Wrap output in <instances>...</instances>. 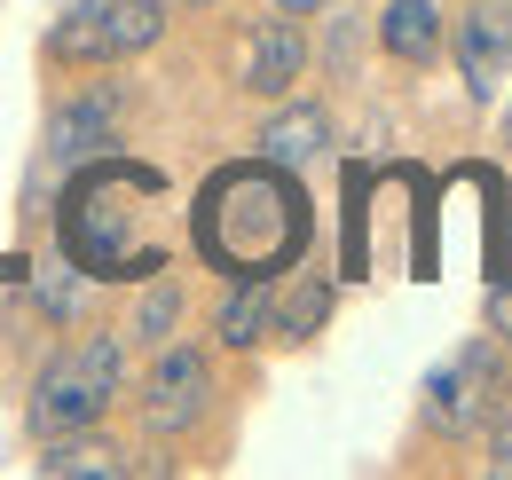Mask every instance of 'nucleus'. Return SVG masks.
I'll use <instances>...</instances> for the list:
<instances>
[{
	"mask_svg": "<svg viewBox=\"0 0 512 480\" xmlns=\"http://www.w3.org/2000/svg\"><path fill=\"white\" fill-rule=\"evenodd\" d=\"M505 134H512V119H505Z\"/></svg>",
	"mask_w": 512,
	"mask_h": 480,
	"instance_id": "21",
	"label": "nucleus"
},
{
	"mask_svg": "<svg viewBox=\"0 0 512 480\" xmlns=\"http://www.w3.org/2000/svg\"><path fill=\"white\" fill-rule=\"evenodd\" d=\"M284 276H292V284H284V292H276V307H268V331H284V339H316L323 315H331V284H323L308 260H292Z\"/></svg>",
	"mask_w": 512,
	"mask_h": 480,
	"instance_id": "12",
	"label": "nucleus"
},
{
	"mask_svg": "<svg viewBox=\"0 0 512 480\" xmlns=\"http://www.w3.org/2000/svg\"><path fill=\"white\" fill-rule=\"evenodd\" d=\"M134 465L111 449V441H87V433H56L40 449V480H127Z\"/></svg>",
	"mask_w": 512,
	"mask_h": 480,
	"instance_id": "15",
	"label": "nucleus"
},
{
	"mask_svg": "<svg viewBox=\"0 0 512 480\" xmlns=\"http://www.w3.org/2000/svg\"><path fill=\"white\" fill-rule=\"evenodd\" d=\"M95 292H103V284H95V276H87V268L71 260L64 244H56V252H48L40 268H32V300H40V315H48L56 331H71V323H87V307H95Z\"/></svg>",
	"mask_w": 512,
	"mask_h": 480,
	"instance_id": "11",
	"label": "nucleus"
},
{
	"mask_svg": "<svg viewBox=\"0 0 512 480\" xmlns=\"http://www.w3.org/2000/svg\"><path fill=\"white\" fill-rule=\"evenodd\" d=\"M284 16H316V8H331V0H276Z\"/></svg>",
	"mask_w": 512,
	"mask_h": 480,
	"instance_id": "19",
	"label": "nucleus"
},
{
	"mask_svg": "<svg viewBox=\"0 0 512 480\" xmlns=\"http://www.w3.org/2000/svg\"><path fill=\"white\" fill-rule=\"evenodd\" d=\"M379 48H386L394 63H426L434 48H442V8H434V0H386Z\"/></svg>",
	"mask_w": 512,
	"mask_h": 480,
	"instance_id": "14",
	"label": "nucleus"
},
{
	"mask_svg": "<svg viewBox=\"0 0 512 480\" xmlns=\"http://www.w3.org/2000/svg\"><path fill=\"white\" fill-rule=\"evenodd\" d=\"M158 32H166V0H71L56 16V32H48V56L103 71L119 56H142Z\"/></svg>",
	"mask_w": 512,
	"mask_h": 480,
	"instance_id": "4",
	"label": "nucleus"
},
{
	"mask_svg": "<svg viewBox=\"0 0 512 480\" xmlns=\"http://www.w3.org/2000/svg\"><path fill=\"white\" fill-rule=\"evenodd\" d=\"M497 386H505V355H497V339H465V347L426 378L418 410H426L434 433L465 441V433H481V418L497 410Z\"/></svg>",
	"mask_w": 512,
	"mask_h": 480,
	"instance_id": "5",
	"label": "nucleus"
},
{
	"mask_svg": "<svg viewBox=\"0 0 512 480\" xmlns=\"http://www.w3.org/2000/svg\"><path fill=\"white\" fill-rule=\"evenodd\" d=\"M457 71L473 95H497V79L512 71V0H473L457 24Z\"/></svg>",
	"mask_w": 512,
	"mask_h": 480,
	"instance_id": "7",
	"label": "nucleus"
},
{
	"mask_svg": "<svg viewBox=\"0 0 512 480\" xmlns=\"http://www.w3.org/2000/svg\"><path fill=\"white\" fill-rule=\"evenodd\" d=\"M119 378H127V347H119L111 331H87L71 355H56L32 378V433L56 441V433L103 425V410L119 402Z\"/></svg>",
	"mask_w": 512,
	"mask_h": 480,
	"instance_id": "3",
	"label": "nucleus"
},
{
	"mask_svg": "<svg viewBox=\"0 0 512 480\" xmlns=\"http://www.w3.org/2000/svg\"><path fill=\"white\" fill-rule=\"evenodd\" d=\"M56 244L95 284H142L174 268V189L158 166L134 158H87L71 166L56 205Z\"/></svg>",
	"mask_w": 512,
	"mask_h": 480,
	"instance_id": "1",
	"label": "nucleus"
},
{
	"mask_svg": "<svg viewBox=\"0 0 512 480\" xmlns=\"http://www.w3.org/2000/svg\"><path fill=\"white\" fill-rule=\"evenodd\" d=\"M308 71V40H300V16H260V24H245V87L253 95H292V79Z\"/></svg>",
	"mask_w": 512,
	"mask_h": 480,
	"instance_id": "8",
	"label": "nucleus"
},
{
	"mask_svg": "<svg viewBox=\"0 0 512 480\" xmlns=\"http://www.w3.org/2000/svg\"><path fill=\"white\" fill-rule=\"evenodd\" d=\"M205 402H213L205 355H197V347H158L150 378H142V425L174 441V433H190V425L205 418Z\"/></svg>",
	"mask_w": 512,
	"mask_h": 480,
	"instance_id": "6",
	"label": "nucleus"
},
{
	"mask_svg": "<svg viewBox=\"0 0 512 480\" xmlns=\"http://www.w3.org/2000/svg\"><path fill=\"white\" fill-rule=\"evenodd\" d=\"M260 158H268V166H284V174H316L323 158H331V119H323L316 103L276 111V119L260 126Z\"/></svg>",
	"mask_w": 512,
	"mask_h": 480,
	"instance_id": "10",
	"label": "nucleus"
},
{
	"mask_svg": "<svg viewBox=\"0 0 512 480\" xmlns=\"http://www.w3.org/2000/svg\"><path fill=\"white\" fill-rule=\"evenodd\" d=\"M166 8H213V0H166Z\"/></svg>",
	"mask_w": 512,
	"mask_h": 480,
	"instance_id": "20",
	"label": "nucleus"
},
{
	"mask_svg": "<svg viewBox=\"0 0 512 480\" xmlns=\"http://www.w3.org/2000/svg\"><path fill=\"white\" fill-rule=\"evenodd\" d=\"M182 323V292H174V276L158 268V276H142V300H134V339H150V347H166V331Z\"/></svg>",
	"mask_w": 512,
	"mask_h": 480,
	"instance_id": "16",
	"label": "nucleus"
},
{
	"mask_svg": "<svg viewBox=\"0 0 512 480\" xmlns=\"http://www.w3.org/2000/svg\"><path fill=\"white\" fill-rule=\"evenodd\" d=\"M190 244L221 276H284L316 244V205H308L300 174H284L268 158H245V166H221L197 189Z\"/></svg>",
	"mask_w": 512,
	"mask_h": 480,
	"instance_id": "2",
	"label": "nucleus"
},
{
	"mask_svg": "<svg viewBox=\"0 0 512 480\" xmlns=\"http://www.w3.org/2000/svg\"><path fill=\"white\" fill-rule=\"evenodd\" d=\"M489 331L512 339V276H489Z\"/></svg>",
	"mask_w": 512,
	"mask_h": 480,
	"instance_id": "17",
	"label": "nucleus"
},
{
	"mask_svg": "<svg viewBox=\"0 0 512 480\" xmlns=\"http://www.w3.org/2000/svg\"><path fill=\"white\" fill-rule=\"evenodd\" d=\"M268 307H276V276H229L221 315H213L221 347H253V339H268Z\"/></svg>",
	"mask_w": 512,
	"mask_h": 480,
	"instance_id": "13",
	"label": "nucleus"
},
{
	"mask_svg": "<svg viewBox=\"0 0 512 480\" xmlns=\"http://www.w3.org/2000/svg\"><path fill=\"white\" fill-rule=\"evenodd\" d=\"M489 473H497V480H512V425L497 433V449H489Z\"/></svg>",
	"mask_w": 512,
	"mask_h": 480,
	"instance_id": "18",
	"label": "nucleus"
},
{
	"mask_svg": "<svg viewBox=\"0 0 512 480\" xmlns=\"http://www.w3.org/2000/svg\"><path fill=\"white\" fill-rule=\"evenodd\" d=\"M111 126H119V95H111V87H87L79 103H64V111L48 119V166H56V174H71V166L103 158Z\"/></svg>",
	"mask_w": 512,
	"mask_h": 480,
	"instance_id": "9",
	"label": "nucleus"
}]
</instances>
